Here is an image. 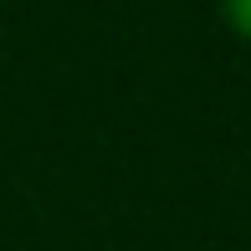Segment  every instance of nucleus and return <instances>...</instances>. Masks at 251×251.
Here are the masks:
<instances>
[{
  "instance_id": "1",
  "label": "nucleus",
  "mask_w": 251,
  "mask_h": 251,
  "mask_svg": "<svg viewBox=\"0 0 251 251\" xmlns=\"http://www.w3.org/2000/svg\"><path fill=\"white\" fill-rule=\"evenodd\" d=\"M221 16H226V26L251 47V0H221Z\"/></svg>"
}]
</instances>
